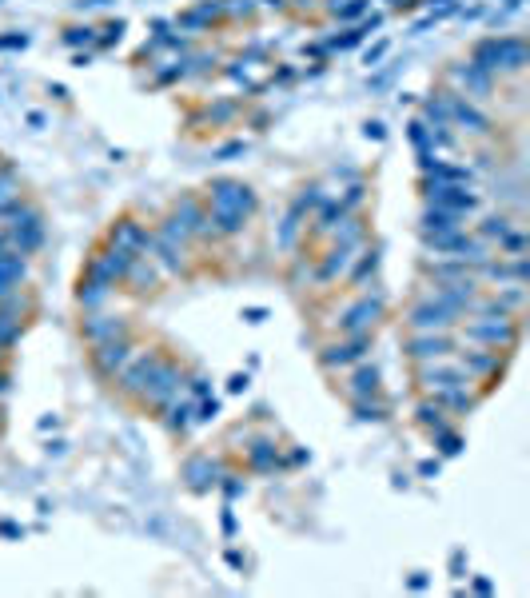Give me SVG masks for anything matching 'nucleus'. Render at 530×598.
<instances>
[{"mask_svg": "<svg viewBox=\"0 0 530 598\" xmlns=\"http://www.w3.org/2000/svg\"><path fill=\"white\" fill-rule=\"evenodd\" d=\"M212 212H244V216H252L256 212V196L244 184H236V180H220V184H212Z\"/></svg>", "mask_w": 530, "mask_h": 598, "instance_id": "6", "label": "nucleus"}, {"mask_svg": "<svg viewBox=\"0 0 530 598\" xmlns=\"http://www.w3.org/2000/svg\"><path fill=\"white\" fill-rule=\"evenodd\" d=\"M427 204H431V208H443V212H455V216H463V220L483 208L479 192H471L467 184H435V188L427 192Z\"/></svg>", "mask_w": 530, "mask_h": 598, "instance_id": "2", "label": "nucleus"}, {"mask_svg": "<svg viewBox=\"0 0 530 598\" xmlns=\"http://www.w3.org/2000/svg\"><path fill=\"white\" fill-rule=\"evenodd\" d=\"M112 296V284H104V280H96V276H88V280H80V292L76 299L88 307V311H100V303Z\"/></svg>", "mask_w": 530, "mask_h": 598, "instance_id": "17", "label": "nucleus"}, {"mask_svg": "<svg viewBox=\"0 0 530 598\" xmlns=\"http://www.w3.org/2000/svg\"><path fill=\"white\" fill-rule=\"evenodd\" d=\"M168 407H172V419H168V427H176V431H180V427H188V423H192V403H180V407H176V399H172Z\"/></svg>", "mask_w": 530, "mask_h": 598, "instance_id": "18", "label": "nucleus"}, {"mask_svg": "<svg viewBox=\"0 0 530 598\" xmlns=\"http://www.w3.org/2000/svg\"><path fill=\"white\" fill-rule=\"evenodd\" d=\"M112 248H124V252H132V256H148V248H152V232L140 228L136 220H120V224L112 228Z\"/></svg>", "mask_w": 530, "mask_h": 598, "instance_id": "9", "label": "nucleus"}, {"mask_svg": "<svg viewBox=\"0 0 530 598\" xmlns=\"http://www.w3.org/2000/svg\"><path fill=\"white\" fill-rule=\"evenodd\" d=\"M92 347H96L92 359H96V367H100L104 375H120L124 363L132 359V339H128V331H124V335H112V339H104V343H92Z\"/></svg>", "mask_w": 530, "mask_h": 598, "instance_id": "7", "label": "nucleus"}, {"mask_svg": "<svg viewBox=\"0 0 530 598\" xmlns=\"http://www.w3.org/2000/svg\"><path fill=\"white\" fill-rule=\"evenodd\" d=\"M367 272H375V256H363V260H359V268L351 272V280H363Z\"/></svg>", "mask_w": 530, "mask_h": 598, "instance_id": "19", "label": "nucleus"}, {"mask_svg": "<svg viewBox=\"0 0 530 598\" xmlns=\"http://www.w3.org/2000/svg\"><path fill=\"white\" fill-rule=\"evenodd\" d=\"M367 347H371V335H347V343H335L323 351V363L327 367H355L367 359Z\"/></svg>", "mask_w": 530, "mask_h": 598, "instance_id": "8", "label": "nucleus"}, {"mask_svg": "<svg viewBox=\"0 0 530 598\" xmlns=\"http://www.w3.org/2000/svg\"><path fill=\"white\" fill-rule=\"evenodd\" d=\"M463 335H467V339H479V343H491V347L499 351V347H511V343L519 339V327H515V319H507V315H491V319L467 323Z\"/></svg>", "mask_w": 530, "mask_h": 598, "instance_id": "3", "label": "nucleus"}, {"mask_svg": "<svg viewBox=\"0 0 530 598\" xmlns=\"http://www.w3.org/2000/svg\"><path fill=\"white\" fill-rule=\"evenodd\" d=\"M455 80H459V84H467V96H471V92H479V96H487V92L495 88V72H487V68H479L475 60H471V64H463V68H455Z\"/></svg>", "mask_w": 530, "mask_h": 598, "instance_id": "15", "label": "nucleus"}, {"mask_svg": "<svg viewBox=\"0 0 530 598\" xmlns=\"http://www.w3.org/2000/svg\"><path fill=\"white\" fill-rule=\"evenodd\" d=\"M451 232H467V220L455 216V212H443V208H431L423 216V236L435 240V236H451Z\"/></svg>", "mask_w": 530, "mask_h": 598, "instance_id": "12", "label": "nucleus"}, {"mask_svg": "<svg viewBox=\"0 0 530 598\" xmlns=\"http://www.w3.org/2000/svg\"><path fill=\"white\" fill-rule=\"evenodd\" d=\"M455 351V339L447 331H411L407 339V355L415 363H431V359H447Z\"/></svg>", "mask_w": 530, "mask_h": 598, "instance_id": "5", "label": "nucleus"}, {"mask_svg": "<svg viewBox=\"0 0 530 598\" xmlns=\"http://www.w3.org/2000/svg\"><path fill=\"white\" fill-rule=\"evenodd\" d=\"M379 311H383V303H379V299H359V303L343 315V335H371V327H375Z\"/></svg>", "mask_w": 530, "mask_h": 598, "instance_id": "10", "label": "nucleus"}, {"mask_svg": "<svg viewBox=\"0 0 530 598\" xmlns=\"http://www.w3.org/2000/svg\"><path fill=\"white\" fill-rule=\"evenodd\" d=\"M455 323H459V315H455V311L439 307L435 299H427V296L407 311V327H411V331H451Z\"/></svg>", "mask_w": 530, "mask_h": 598, "instance_id": "4", "label": "nucleus"}, {"mask_svg": "<svg viewBox=\"0 0 530 598\" xmlns=\"http://www.w3.org/2000/svg\"><path fill=\"white\" fill-rule=\"evenodd\" d=\"M24 276H28V256L0 252V292H20Z\"/></svg>", "mask_w": 530, "mask_h": 598, "instance_id": "14", "label": "nucleus"}, {"mask_svg": "<svg viewBox=\"0 0 530 598\" xmlns=\"http://www.w3.org/2000/svg\"><path fill=\"white\" fill-rule=\"evenodd\" d=\"M4 395H8V375L0 371V399H4Z\"/></svg>", "mask_w": 530, "mask_h": 598, "instance_id": "20", "label": "nucleus"}, {"mask_svg": "<svg viewBox=\"0 0 530 598\" xmlns=\"http://www.w3.org/2000/svg\"><path fill=\"white\" fill-rule=\"evenodd\" d=\"M475 64L487 72H499V68L519 72L527 64V44H523V36H491L475 48Z\"/></svg>", "mask_w": 530, "mask_h": 598, "instance_id": "1", "label": "nucleus"}, {"mask_svg": "<svg viewBox=\"0 0 530 598\" xmlns=\"http://www.w3.org/2000/svg\"><path fill=\"white\" fill-rule=\"evenodd\" d=\"M423 176H431L435 184H471L467 164H451V160H439V156H423Z\"/></svg>", "mask_w": 530, "mask_h": 598, "instance_id": "11", "label": "nucleus"}, {"mask_svg": "<svg viewBox=\"0 0 530 598\" xmlns=\"http://www.w3.org/2000/svg\"><path fill=\"white\" fill-rule=\"evenodd\" d=\"M124 331H128V323H124L120 315H100V311H92V315L84 319V335H88V343H104V339L124 335Z\"/></svg>", "mask_w": 530, "mask_h": 598, "instance_id": "13", "label": "nucleus"}, {"mask_svg": "<svg viewBox=\"0 0 530 598\" xmlns=\"http://www.w3.org/2000/svg\"><path fill=\"white\" fill-rule=\"evenodd\" d=\"M351 395H355V399L379 395V371L367 367V363H355V371H351Z\"/></svg>", "mask_w": 530, "mask_h": 598, "instance_id": "16", "label": "nucleus"}]
</instances>
